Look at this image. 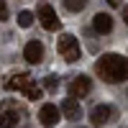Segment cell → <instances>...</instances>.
<instances>
[{
  "label": "cell",
  "instance_id": "14",
  "mask_svg": "<svg viewBox=\"0 0 128 128\" xmlns=\"http://www.w3.org/2000/svg\"><path fill=\"white\" fill-rule=\"evenodd\" d=\"M84 5H87V0H64V8L72 10V13H80Z\"/></svg>",
  "mask_w": 128,
  "mask_h": 128
},
{
  "label": "cell",
  "instance_id": "1",
  "mask_svg": "<svg viewBox=\"0 0 128 128\" xmlns=\"http://www.w3.org/2000/svg\"><path fill=\"white\" fill-rule=\"evenodd\" d=\"M98 74L105 82H126V56L120 54H105L98 62Z\"/></svg>",
  "mask_w": 128,
  "mask_h": 128
},
{
  "label": "cell",
  "instance_id": "16",
  "mask_svg": "<svg viewBox=\"0 0 128 128\" xmlns=\"http://www.w3.org/2000/svg\"><path fill=\"white\" fill-rule=\"evenodd\" d=\"M8 18V5H5V0H0V20H5Z\"/></svg>",
  "mask_w": 128,
  "mask_h": 128
},
{
  "label": "cell",
  "instance_id": "6",
  "mask_svg": "<svg viewBox=\"0 0 128 128\" xmlns=\"http://www.w3.org/2000/svg\"><path fill=\"white\" fill-rule=\"evenodd\" d=\"M23 56L31 64H38L41 59H44V46H41V41H28L26 49H23Z\"/></svg>",
  "mask_w": 128,
  "mask_h": 128
},
{
  "label": "cell",
  "instance_id": "10",
  "mask_svg": "<svg viewBox=\"0 0 128 128\" xmlns=\"http://www.w3.org/2000/svg\"><path fill=\"white\" fill-rule=\"evenodd\" d=\"M31 82V74H13V77H10V82H8V90H23L26 84Z\"/></svg>",
  "mask_w": 128,
  "mask_h": 128
},
{
  "label": "cell",
  "instance_id": "8",
  "mask_svg": "<svg viewBox=\"0 0 128 128\" xmlns=\"http://www.w3.org/2000/svg\"><path fill=\"white\" fill-rule=\"evenodd\" d=\"M62 113L67 115L69 120H80L82 108H80V102L74 100V98H67V100H62Z\"/></svg>",
  "mask_w": 128,
  "mask_h": 128
},
{
  "label": "cell",
  "instance_id": "12",
  "mask_svg": "<svg viewBox=\"0 0 128 128\" xmlns=\"http://www.w3.org/2000/svg\"><path fill=\"white\" fill-rule=\"evenodd\" d=\"M23 92H26L28 100H38V98H41V87H38V84H34V82H28L26 87H23Z\"/></svg>",
  "mask_w": 128,
  "mask_h": 128
},
{
  "label": "cell",
  "instance_id": "5",
  "mask_svg": "<svg viewBox=\"0 0 128 128\" xmlns=\"http://www.w3.org/2000/svg\"><path fill=\"white\" fill-rule=\"evenodd\" d=\"M90 77H84V74H80V77H74L72 84H69V92H72V98H84V95L90 92Z\"/></svg>",
  "mask_w": 128,
  "mask_h": 128
},
{
  "label": "cell",
  "instance_id": "7",
  "mask_svg": "<svg viewBox=\"0 0 128 128\" xmlns=\"http://www.w3.org/2000/svg\"><path fill=\"white\" fill-rule=\"evenodd\" d=\"M110 115H113V108H110V105H98V108L90 113V120H92V126H102V123L110 120Z\"/></svg>",
  "mask_w": 128,
  "mask_h": 128
},
{
  "label": "cell",
  "instance_id": "13",
  "mask_svg": "<svg viewBox=\"0 0 128 128\" xmlns=\"http://www.w3.org/2000/svg\"><path fill=\"white\" fill-rule=\"evenodd\" d=\"M31 23H34V13H31V10H20V13H18V26L28 28Z\"/></svg>",
  "mask_w": 128,
  "mask_h": 128
},
{
  "label": "cell",
  "instance_id": "15",
  "mask_svg": "<svg viewBox=\"0 0 128 128\" xmlns=\"http://www.w3.org/2000/svg\"><path fill=\"white\" fill-rule=\"evenodd\" d=\"M44 82H46V90H51V92L56 90V77H54V74H51V77H46Z\"/></svg>",
  "mask_w": 128,
  "mask_h": 128
},
{
  "label": "cell",
  "instance_id": "4",
  "mask_svg": "<svg viewBox=\"0 0 128 128\" xmlns=\"http://www.w3.org/2000/svg\"><path fill=\"white\" fill-rule=\"evenodd\" d=\"M38 120H41V126H56V123H59V108H56L54 102L41 105V110H38Z\"/></svg>",
  "mask_w": 128,
  "mask_h": 128
},
{
  "label": "cell",
  "instance_id": "17",
  "mask_svg": "<svg viewBox=\"0 0 128 128\" xmlns=\"http://www.w3.org/2000/svg\"><path fill=\"white\" fill-rule=\"evenodd\" d=\"M110 5H123V0H108Z\"/></svg>",
  "mask_w": 128,
  "mask_h": 128
},
{
  "label": "cell",
  "instance_id": "9",
  "mask_svg": "<svg viewBox=\"0 0 128 128\" xmlns=\"http://www.w3.org/2000/svg\"><path fill=\"white\" fill-rule=\"evenodd\" d=\"M92 28L98 31V34H110V31H113V18L108 13H98L92 18Z\"/></svg>",
  "mask_w": 128,
  "mask_h": 128
},
{
  "label": "cell",
  "instance_id": "2",
  "mask_svg": "<svg viewBox=\"0 0 128 128\" xmlns=\"http://www.w3.org/2000/svg\"><path fill=\"white\" fill-rule=\"evenodd\" d=\"M56 49L67 62H77L80 59V44H77V38L72 34H62L59 41H56Z\"/></svg>",
  "mask_w": 128,
  "mask_h": 128
},
{
  "label": "cell",
  "instance_id": "11",
  "mask_svg": "<svg viewBox=\"0 0 128 128\" xmlns=\"http://www.w3.org/2000/svg\"><path fill=\"white\" fill-rule=\"evenodd\" d=\"M18 118H20L18 110H8V113H3V115H0V128H16Z\"/></svg>",
  "mask_w": 128,
  "mask_h": 128
},
{
  "label": "cell",
  "instance_id": "3",
  "mask_svg": "<svg viewBox=\"0 0 128 128\" xmlns=\"http://www.w3.org/2000/svg\"><path fill=\"white\" fill-rule=\"evenodd\" d=\"M38 18H41V26H44L46 31H56L59 28V18H56L54 8H51L49 3H41L38 5Z\"/></svg>",
  "mask_w": 128,
  "mask_h": 128
}]
</instances>
